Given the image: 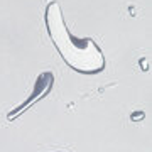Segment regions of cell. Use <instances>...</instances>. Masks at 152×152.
Listing matches in <instances>:
<instances>
[{
  "instance_id": "obj_1",
  "label": "cell",
  "mask_w": 152,
  "mask_h": 152,
  "mask_svg": "<svg viewBox=\"0 0 152 152\" xmlns=\"http://www.w3.org/2000/svg\"><path fill=\"white\" fill-rule=\"evenodd\" d=\"M44 22L49 39L53 41L58 54L64 61L68 68L80 75H98L105 69L103 51L91 37H76L69 32L66 26L61 5L53 0L46 5Z\"/></svg>"
},
{
  "instance_id": "obj_2",
  "label": "cell",
  "mask_w": 152,
  "mask_h": 152,
  "mask_svg": "<svg viewBox=\"0 0 152 152\" xmlns=\"http://www.w3.org/2000/svg\"><path fill=\"white\" fill-rule=\"evenodd\" d=\"M53 86H54V75H53L51 71H42V73H39L37 78H36V83H34L32 93L29 95V98L24 102V103H20L19 107H15L14 110H10V112H9L7 120H9V122L15 120L19 115H22L24 112H27V110L31 108L34 103H37V102L44 100V98L51 93Z\"/></svg>"
},
{
  "instance_id": "obj_3",
  "label": "cell",
  "mask_w": 152,
  "mask_h": 152,
  "mask_svg": "<svg viewBox=\"0 0 152 152\" xmlns=\"http://www.w3.org/2000/svg\"><path fill=\"white\" fill-rule=\"evenodd\" d=\"M130 118L135 122V120H139V118H144V112H134V113L130 115Z\"/></svg>"
},
{
  "instance_id": "obj_4",
  "label": "cell",
  "mask_w": 152,
  "mask_h": 152,
  "mask_svg": "<svg viewBox=\"0 0 152 152\" xmlns=\"http://www.w3.org/2000/svg\"><path fill=\"white\" fill-rule=\"evenodd\" d=\"M56 152H64V151H56Z\"/></svg>"
}]
</instances>
